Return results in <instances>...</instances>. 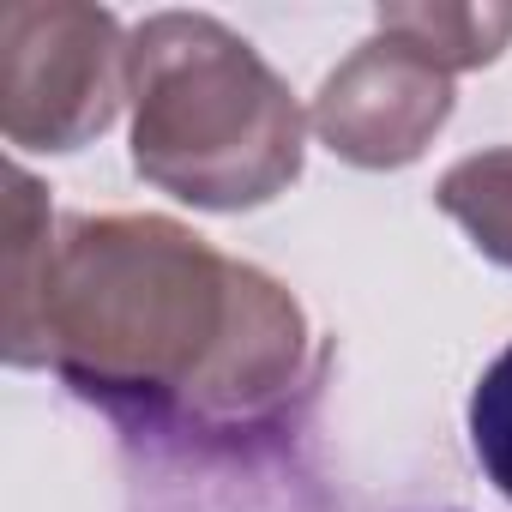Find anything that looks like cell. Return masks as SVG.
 I'll return each mask as SVG.
<instances>
[{"instance_id": "1", "label": "cell", "mask_w": 512, "mask_h": 512, "mask_svg": "<svg viewBox=\"0 0 512 512\" xmlns=\"http://www.w3.org/2000/svg\"><path fill=\"white\" fill-rule=\"evenodd\" d=\"M7 362L55 368L139 434H247L302 386L308 314L175 217H61L37 320Z\"/></svg>"}, {"instance_id": "2", "label": "cell", "mask_w": 512, "mask_h": 512, "mask_svg": "<svg viewBox=\"0 0 512 512\" xmlns=\"http://www.w3.org/2000/svg\"><path fill=\"white\" fill-rule=\"evenodd\" d=\"M133 175L193 211H260L302 181L308 115L284 73L211 13H151L127 37Z\"/></svg>"}, {"instance_id": "3", "label": "cell", "mask_w": 512, "mask_h": 512, "mask_svg": "<svg viewBox=\"0 0 512 512\" xmlns=\"http://www.w3.org/2000/svg\"><path fill=\"white\" fill-rule=\"evenodd\" d=\"M127 37L109 7L13 0L0 13V133L13 151L67 157L127 109Z\"/></svg>"}, {"instance_id": "4", "label": "cell", "mask_w": 512, "mask_h": 512, "mask_svg": "<svg viewBox=\"0 0 512 512\" xmlns=\"http://www.w3.org/2000/svg\"><path fill=\"white\" fill-rule=\"evenodd\" d=\"M452 103H458L452 73L422 61L410 43L374 31L326 73L308 127L332 157L356 169H404L440 139Z\"/></svg>"}, {"instance_id": "5", "label": "cell", "mask_w": 512, "mask_h": 512, "mask_svg": "<svg viewBox=\"0 0 512 512\" xmlns=\"http://www.w3.org/2000/svg\"><path fill=\"white\" fill-rule=\"evenodd\" d=\"M374 31L410 43L422 61H434L440 73H476L488 61L506 55L512 43V7H476V0H404V7H380Z\"/></svg>"}, {"instance_id": "6", "label": "cell", "mask_w": 512, "mask_h": 512, "mask_svg": "<svg viewBox=\"0 0 512 512\" xmlns=\"http://www.w3.org/2000/svg\"><path fill=\"white\" fill-rule=\"evenodd\" d=\"M434 205L470 235V247L482 260L512 272V145L458 157L434 181Z\"/></svg>"}, {"instance_id": "7", "label": "cell", "mask_w": 512, "mask_h": 512, "mask_svg": "<svg viewBox=\"0 0 512 512\" xmlns=\"http://www.w3.org/2000/svg\"><path fill=\"white\" fill-rule=\"evenodd\" d=\"M464 422H470V452H476L482 476L494 482L500 500H512V344L482 368Z\"/></svg>"}]
</instances>
